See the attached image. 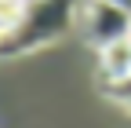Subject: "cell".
<instances>
[{"label": "cell", "mask_w": 131, "mask_h": 128, "mask_svg": "<svg viewBox=\"0 0 131 128\" xmlns=\"http://www.w3.org/2000/svg\"><path fill=\"white\" fill-rule=\"evenodd\" d=\"M77 11H80V0H29L18 22L0 37V59H15L62 40L77 26Z\"/></svg>", "instance_id": "1"}, {"label": "cell", "mask_w": 131, "mask_h": 128, "mask_svg": "<svg viewBox=\"0 0 131 128\" xmlns=\"http://www.w3.org/2000/svg\"><path fill=\"white\" fill-rule=\"evenodd\" d=\"M77 29L84 33L88 44H95L98 51H102V48L131 37V11H124L120 4H113V0H80Z\"/></svg>", "instance_id": "2"}, {"label": "cell", "mask_w": 131, "mask_h": 128, "mask_svg": "<svg viewBox=\"0 0 131 128\" xmlns=\"http://www.w3.org/2000/svg\"><path fill=\"white\" fill-rule=\"evenodd\" d=\"M102 73H106V81H120L131 73V37L102 48Z\"/></svg>", "instance_id": "3"}, {"label": "cell", "mask_w": 131, "mask_h": 128, "mask_svg": "<svg viewBox=\"0 0 131 128\" xmlns=\"http://www.w3.org/2000/svg\"><path fill=\"white\" fill-rule=\"evenodd\" d=\"M106 95H109L117 106H124L127 114H131V73L120 77V81H106Z\"/></svg>", "instance_id": "4"}, {"label": "cell", "mask_w": 131, "mask_h": 128, "mask_svg": "<svg viewBox=\"0 0 131 128\" xmlns=\"http://www.w3.org/2000/svg\"><path fill=\"white\" fill-rule=\"evenodd\" d=\"M113 4H120L124 11H131V0H113Z\"/></svg>", "instance_id": "5"}, {"label": "cell", "mask_w": 131, "mask_h": 128, "mask_svg": "<svg viewBox=\"0 0 131 128\" xmlns=\"http://www.w3.org/2000/svg\"><path fill=\"white\" fill-rule=\"evenodd\" d=\"M26 4H29V0H26Z\"/></svg>", "instance_id": "6"}]
</instances>
